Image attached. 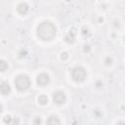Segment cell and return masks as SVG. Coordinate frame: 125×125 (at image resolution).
Listing matches in <instances>:
<instances>
[{
	"label": "cell",
	"instance_id": "cell-1",
	"mask_svg": "<svg viewBox=\"0 0 125 125\" xmlns=\"http://www.w3.org/2000/svg\"><path fill=\"white\" fill-rule=\"evenodd\" d=\"M57 33L55 24L49 21H44L37 26V36L43 41H50L54 39Z\"/></svg>",
	"mask_w": 125,
	"mask_h": 125
},
{
	"label": "cell",
	"instance_id": "cell-2",
	"mask_svg": "<svg viewBox=\"0 0 125 125\" xmlns=\"http://www.w3.org/2000/svg\"><path fill=\"white\" fill-rule=\"evenodd\" d=\"M15 85H16V88L19 91H24V90L29 88L30 79L28 78V76H26L24 74L18 75L15 79Z\"/></svg>",
	"mask_w": 125,
	"mask_h": 125
},
{
	"label": "cell",
	"instance_id": "cell-3",
	"mask_svg": "<svg viewBox=\"0 0 125 125\" xmlns=\"http://www.w3.org/2000/svg\"><path fill=\"white\" fill-rule=\"evenodd\" d=\"M87 76L86 69L83 66H75L71 70V77L75 82H82Z\"/></svg>",
	"mask_w": 125,
	"mask_h": 125
},
{
	"label": "cell",
	"instance_id": "cell-4",
	"mask_svg": "<svg viewBox=\"0 0 125 125\" xmlns=\"http://www.w3.org/2000/svg\"><path fill=\"white\" fill-rule=\"evenodd\" d=\"M53 101H54V103H56L58 104H62L66 101V97L63 92L57 91L53 94Z\"/></svg>",
	"mask_w": 125,
	"mask_h": 125
},
{
	"label": "cell",
	"instance_id": "cell-5",
	"mask_svg": "<svg viewBox=\"0 0 125 125\" xmlns=\"http://www.w3.org/2000/svg\"><path fill=\"white\" fill-rule=\"evenodd\" d=\"M50 81V78H49V75L46 74V73H41L37 76V83L40 85V86H45L49 83Z\"/></svg>",
	"mask_w": 125,
	"mask_h": 125
},
{
	"label": "cell",
	"instance_id": "cell-6",
	"mask_svg": "<svg viewBox=\"0 0 125 125\" xmlns=\"http://www.w3.org/2000/svg\"><path fill=\"white\" fill-rule=\"evenodd\" d=\"M0 91H1V94L2 95H8L10 92H11V87L9 85L8 82H1V85H0Z\"/></svg>",
	"mask_w": 125,
	"mask_h": 125
},
{
	"label": "cell",
	"instance_id": "cell-7",
	"mask_svg": "<svg viewBox=\"0 0 125 125\" xmlns=\"http://www.w3.org/2000/svg\"><path fill=\"white\" fill-rule=\"evenodd\" d=\"M46 124H47V125H61V121H60V119H59L57 116L52 115V116H50V117L48 118Z\"/></svg>",
	"mask_w": 125,
	"mask_h": 125
},
{
	"label": "cell",
	"instance_id": "cell-8",
	"mask_svg": "<svg viewBox=\"0 0 125 125\" xmlns=\"http://www.w3.org/2000/svg\"><path fill=\"white\" fill-rule=\"evenodd\" d=\"M18 12L21 14V15H25L27 12H28V6L25 4V3H21L18 8H17Z\"/></svg>",
	"mask_w": 125,
	"mask_h": 125
},
{
	"label": "cell",
	"instance_id": "cell-9",
	"mask_svg": "<svg viewBox=\"0 0 125 125\" xmlns=\"http://www.w3.org/2000/svg\"><path fill=\"white\" fill-rule=\"evenodd\" d=\"M64 39H65V41L67 43H73L74 42V39H75V31L74 30L68 31V33L65 35Z\"/></svg>",
	"mask_w": 125,
	"mask_h": 125
},
{
	"label": "cell",
	"instance_id": "cell-10",
	"mask_svg": "<svg viewBox=\"0 0 125 125\" xmlns=\"http://www.w3.org/2000/svg\"><path fill=\"white\" fill-rule=\"evenodd\" d=\"M38 102H39V104H46L47 103H48V98L46 97V96H44V95H42V96H40L39 98H38Z\"/></svg>",
	"mask_w": 125,
	"mask_h": 125
},
{
	"label": "cell",
	"instance_id": "cell-11",
	"mask_svg": "<svg viewBox=\"0 0 125 125\" xmlns=\"http://www.w3.org/2000/svg\"><path fill=\"white\" fill-rule=\"evenodd\" d=\"M8 68V64L5 61H1L0 62V70L1 71H5L6 69Z\"/></svg>",
	"mask_w": 125,
	"mask_h": 125
},
{
	"label": "cell",
	"instance_id": "cell-12",
	"mask_svg": "<svg viewBox=\"0 0 125 125\" xmlns=\"http://www.w3.org/2000/svg\"><path fill=\"white\" fill-rule=\"evenodd\" d=\"M89 34H90L89 29L87 27H83L82 28V36L83 37H87V36H89Z\"/></svg>",
	"mask_w": 125,
	"mask_h": 125
},
{
	"label": "cell",
	"instance_id": "cell-13",
	"mask_svg": "<svg viewBox=\"0 0 125 125\" xmlns=\"http://www.w3.org/2000/svg\"><path fill=\"white\" fill-rule=\"evenodd\" d=\"M12 120H13V118H12L10 115H6V116L3 118V121L6 123V125H7V124H9V123H10Z\"/></svg>",
	"mask_w": 125,
	"mask_h": 125
},
{
	"label": "cell",
	"instance_id": "cell-14",
	"mask_svg": "<svg viewBox=\"0 0 125 125\" xmlns=\"http://www.w3.org/2000/svg\"><path fill=\"white\" fill-rule=\"evenodd\" d=\"M19 119L18 118H13V120L9 123V124H7V125H19Z\"/></svg>",
	"mask_w": 125,
	"mask_h": 125
},
{
	"label": "cell",
	"instance_id": "cell-15",
	"mask_svg": "<svg viewBox=\"0 0 125 125\" xmlns=\"http://www.w3.org/2000/svg\"><path fill=\"white\" fill-rule=\"evenodd\" d=\"M33 124L34 125H40L41 124V118L40 117H35L33 120Z\"/></svg>",
	"mask_w": 125,
	"mask_h": 125
},
{
	"label": "cell",
	"instance_id": "cell-16",
	"mask_svg": "<svg viewBox=\"0 0 125 125\" xmlns=\"http://www.w3.org/2000/svg\"><path fill=\"white\" fill-rule=\"evenodd\" d=\"M61 58H62V60H66V59L68 58V55H67V53H65V52L62 53V55H61Z\"/></svg>",
	"mask_w": 125,
	"mask_h": 125
},
{
	"label": "cell",
	"instance_id": "cell-17",
	"mask_svg": "<svg viewBox=\"0 0 125 125\" xmlns=\"http://www.w3.org/2000/svg\"><path fill=\"white\" fill-rule=\"evenodd\" d=\"M111 62H112V60H111V58H109V57H107V58H105V60H104V62H105V64H110L111 63Z\"/></svg>",
	"mask_w": 125,
	"mask_h": 125
},
{
	"label": "cell",
	"instance_id": "cell-18",
	"mask_svg": "<svg viewBox=\"0 0 125 125\" xmlns=\"http://www.w3.org/2000/svg\"><path fill=\"white\" fill-rule=\"evenodd\" d=\"M26 56V51L25 50H21L20 52V58H22V57H25Z\"/></svg>",
	"mask_w": 125,
	"mask_h": 125
},
{
	"label": "cell",
	"instance_id": "cell-19",
	"mask_svg": "<svg viewBox=\"0 0 125 125\" xmlns=\"http://www.w3.org/2000/svg\"><path fill=\"white\" fill-rule=\"evenodd\" d=\"M90 51V46L89 45H85L84 46V52H89Z\"/></svg>",
	"mask_w": 125,
	"mask_h": 125
},
{
	"label": "cell",
	"instance_id": "cell-20",
	"mask_svg": "<svg viewBox=\"0 0 125 125\" xmlns=\"http://www.w3.org/2000/svg\"><path fill=\"white\" fill-rule=\"evenodd\" d=\"M116 125H125V122L124 121H119L116 123Z\"/></svg>",
	"mask_w": 125,
	"mask_h": 125
},
{
	"label": "cell",
	"instance_id": "cell-21",
	"mask_svg": "<svg viewBox=\"0 0 125 125\" xmlns=\"http://www.w3.org/2000/svg\"><path fill=\"white\" fill-rule=\"evenodd\" d=\"M103 86V83L102 82H97V87H101Z\"/></svg>",
	"mask_w": 125,
	"mask_h": 125
}]
</instances>
